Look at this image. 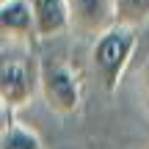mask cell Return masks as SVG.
<instances>
[{
    "mask_svg": "<svg viewBox=\"0 0 149 149\" xmlns=\"http://www.w3.org/2000/svg\"><path fill=\"white\" fill-rule=\"evenodd\" d=\"M39 97V55L33 44L0 42V111H19Z\"/></svg>",
    "mask_w": 149,
    "mask_h": 149,
    "instance_id": "1",
    "label": "cell"
},
{
    "mask_svg": "<svg viewBox=\"0 0 149 149\" xmlns=\"http://www.w3.org/2000/svg\"><path fill=\"white\" fill-rule=\"evenodd\" d=\"M135 44H138V31H130V28L113 25L105 33L94 39L91 44V69H94L100 86L113 94L122 83L124 72H127L130 61H133Z\"/></svg>",
    "mask_w": 149,
    "mask_h": 149,
    "instance_id": "2",
    "label": "cell"
},
{
    "mask_svg": "<svg viewBox=\"0 0 149 149\" xmlns=\"http://www.w3.org/2000/svg\"><path fill=\"white\" fill-rule=\"evenodd\" d=\"M39 97L50 111L61 116H72L80 111L83 86L77 72L64 58H39Z\"/></svg>",
    "mask_w": 149,
    "mask_h": 149,
    "instance_id": "3",
    "label": "cell"
},
{
    "mask_svg": "<svg viewBox=\"0 0 149 149\" xmlns=\"http://www.w3.org/2000/svg\"><path fill=\"white\" fill-rule=\"evenodd\" d=\"M66 8H69V28L80 36L97 39L116 25L113 0H66Z\"/></svg>",
    "mask_w": 149,
    "mask_h": 149,
    "instance_id": "4",
    "label": "cell"
},
{
    "mask_svg": "<svg viewBox=\"0 0 149 149\" xmlns=\"http://www.w3.org/2000/svg\"><path fill=\"white\" fill-rule=\"evenodd\" d=\"M33 17V28H36V39L47 42V39L64 36L69 28V8L66 0H25Z\"/></svg>",
    "mask_w": 149,
    "mask_h": 149,
    "instance_id": "5",
    "label": "cell"
},
{
    "mask_svg": "<svg viewBox=\"0 0 149 149\" xmlns=\"http://www.w3.org/2000/svg\"><path fill=\"white\" fill-rule=\"evenodd\" d=\"M0 42H19V44L36 42L33 17L25 0H8L0 6Z\"/></svg>",
    "mask_w": 149,
    "mask_h": 149,
    "instance_id": "6",
    "label": "cell"
},
{
    "mask_svg": "<svg viewBox=\"0 0 149 149\" xmlns=\"http://www.w3.org/2000/svg\"><path fill=\"white\" fill-rule=\"evenodd\" d=\"M113 19L130 31L149 25V0H113Z\"/></svg>",
    "mask_w": 149,
    "mask_h": 149,
    "instance_id": "7",
    "label": "cell"
},
{
    "mask_svg": "<svg viewBox=\"0 0 149 149\" xmlns=\"http://www.w3.org/2000/svg\"><path fill=\"white\" fill-rule=\"evenodd\" d=\"M0 149H44V144L31 127L8 122L0 130Z\"/></svg>",
    "mask_w": 149,
    "mask_h": 149,
    "instance_id": "8",
    "label": "cell"
},
{
    "mask_svg": "<svg viewBox=\"0 0 149 149\" xmlns=\"http://www.w3.org/2000/svg\"><path fill=\"white\" fill-rule=\"evenodd\" d=\"M141 91H144V100L149 102V61L144 64V69H141Z\"/></svg>",
    "mask_w": 149,
    "mask_h": 149,
    "instance_id": "9",
    "label": "cell"
},
{
    "mask_svg": "<svg viewBox=\"0 0 149 149\" xmlns=\"http://www.w3.org/2000/svg\"><path fill=\"white\" fill-rule=\"evenodd\" d=\"M3 3H8V0H0V6H3Z\"/></svg>",
    "mask_w": 149,
    "mask_h": 149,
    "instance_id": "10",
    "label": "cell"
}]
</instances>
